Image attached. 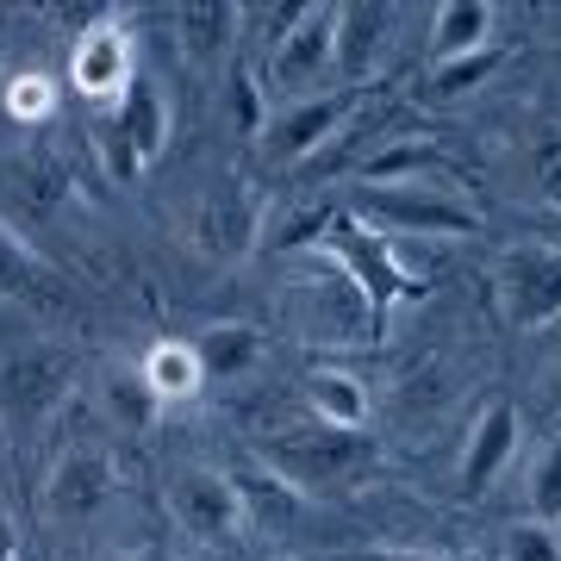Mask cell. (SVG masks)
<instances>
[{
  "label": "cell",
  "instance_id": "cell-5",
  "mask_svg": "<svg viewBox=\"0 0 561 561\" xmlns=\"http://www.w3.org/2000/svg\"><path fill=\"white\" fill-rule=\"evenodd\" d=\"M486 287H493V312L512 331H549L561 319V243H505L486 268Z\"/></svg>",
  "mask_w": 561,
  "mask_h": 561
},
{
  "label": "cell",
  "instance_id": "cell-33",
  "mask_svg": "<svg viewBox=\"0 0 561 561\" xmlns=\"http://www.w3.org/2000/svg\"><path fill=\"white\" fill-rule=\"evenodd\" d=\"M0 561H20V530L7 518V505H0Z\"/></svg>",
  "mask_w": 561,
  "mask_h": 561
},
{
  "label": "cell",
  "instance_id": "cell-20",
  "mask_svg": "<svg viewBox=\"0 0 561 561\" xmlns=\"http://www.w3.org/2000/svg\"><path fill=\"white\" fill-rule=\"evenodd\" d=\"M306 412L319 424H337V431H368L375 419V400H368V387L356 375H343V368H306Z\"/></svg>",
  "mask_w": 561,
  "mask_h": 561
},
{
  "label": "cell",
  "instance_id": "cell-31",
  "mask_svg": "<svg viewBox=\"0 0 561 561\" xmlns=\"http://www.w3.org/2000/svg\"><path fill=\"white\" fill-rule=\"evenodd\" d=\"M493 561H561V530L524 518V524H512V530L500 537V556Z\"/></svg>",
  "mask_w": 561,
  "mask_h": 561
},
{
  "label": "cell",
  "instance_id": "cell-14",
  "mask_svg": "<svg viewBox=\"0 0 561 561\" xmlns=\"http://www.w3.org/2000/svg\"><path fill=\"white\" fill-rule=\"evenodd\" d=\"M187 350H194V362H201L206 387H238L268 362V337H262L256 324H243V319H219V324H206V331H194Z\"/></svg>",
  "mask_w": 561,
  "mask_h": 561
},
{
  "label": "cell",
  "instance_id": "cell-18",
  "mask_svg": "<svg viewBox=\"0 0 561 561\" xmlns=\"http://www.w3.org/2000/svg\"><path fill=\"white\" fill-rule=\"evenodd\" d=\"M300 306L312 312V337H319V343H343V337H362V331H368V337H381L375 319H368V306H362V294L324 256H319V275L300 280Z\"/></svg>",
  "mask_w": 561,
  "mask_h": 561
},
{
  "label": "cell",
  "instance_id": "cell-2",
  "mask_svg": "<svg viewBox=\"0 0 561 561\" xmlns=\"http://www.w3.org/2000/svg\"><path fill=\"white\" fill-rule=\"evenodd\" d=\"M350 219L381 231L393 243H456L481 231V206H468L449 181H405V187H350Z\"/></svg>",
  "mask_w": 561,
  "mask_h": 561
},
{
  "label": "cell",
  "instance_id": "cell-30",
  "mask_svg": "<svg viewBox=\"0 0 561 561\" xmlns=\"http://www.w3.org/2000/svg\"><path fill=\"white\" fill-rule=\"evenodd\" d=\"M94 162H101V175L113 181V187H131V181L144 175V157L131 150V138H125L106 113H94Z\"/></svg>",
  "mask_w": 561,
  "mask_h": 561
},
{
  "label": "cell",
  "instance_id": "cell-9",
  "mask_svg": "<svg viewBox=\"0 0 561 561\" xmlns=\"http://www.w3.org/2000/svg\"><path fill=\"white\" fill-rule=\"evenodd\" d=\"M268 238V201L256 194V181L219 175L194 201V250L213 262H243L256 256V243Z\"/></svg>",
  "mask_w": 561,
  "mask_h": 561
},
{
  "label": "cell",
  "instance_id": "cell-29",
  "mask_svg": "<svg viewBox=\"0 0 561 561\" xmlns=\"http://www.w3.org/2000/svg\"><path fill=\"white\" fill-rule=\"evenodd\" d=\"M524 493H530V518L561 530V437L542 443V456L530 461V474H524Z\"/></svg>",
  "mask_w": 561,
  "mask_h": 561
},
{
  "label": "cell",
  "instance_id": "cell-4",
  "mask_svg": "<svg viewBox=\"0 0 561 561\" xmlns=\"http://www.w3.org/2000/svg\"><path fill=\"white\" fill-rule=\"evenodd\" d=\"M81 387V356L69 343L25 337L0 356V419L13 431H44Z\"/></svg>",
  "mask_w": 561,
  "mask_h": 561
},
{
  "label": "cell",
  "instance_id": "cell-12",
  "mask_svg": "<svg viewBox=\"0 0 561 561\" xmlns=\"http://www.w3.org/2000/svg\"><path fill=\"white\" fill-rule=\"evenodd\" d=\"M518 437L524 431H518V405L512 400H493L481 419H474V431H468V443H461V468H456V481H461L468 500H481L486 486L518 461Z\"/></svg>",
  "mask_w": 561,
  "mask_h": 561
},
{
  "label": "cell",
  "instance_id": "cell-27",
  "mask_svg": "<svg viewBox=\"0 0 561 561\" xmlns=\"http://www.w3.org/2000/svg\"><path fill=\"white\" fill-rule=\"evenodd\" d=\"M7 181L20 187V201H32V213H50V206H62V194H69V169H62L57 150H44V144H32L25 157H13Z\"/></svg>",
  "mask_w": 561,
  "mask_h": 561
},
{
  "label": "cell",
  "instance_id": "cell-19",
  "mask_svg": "<svg viewBox=\"0 0 561 561\" xmlns=\"http://www.w3.org/2000/svg\"><path fill=\"white\" fill-rule=\"evenodd\" d=\"M175 38L187 50V62H219L231 57V44H243V7L231 0H194V7H181L175 13Z\"/></svg>",
  "mask_w": 561,
  "mask_h": 561
},
{
  "label": "cell",
  "instance_id": "cell-7",
  "mask_svg": "<svg viewBox=\"0 0 561 561\" xmlns=\"http://www.w3.org/2000/svg\"><path fill=\"white\" fill-rule=\"evenodd\" d=\"M162 505H169V524H175L187 542H201V549H225V542L250 524L231 468H213V461H187V468H175Z\"/></svg>",
  "mask_w": 561,
  "mask_h": 561
},
{
  "label": "cell",
  "instance_id": "cell-8",
  "mask_svg": "<svg viewBox=\"0 0 561 561\" xmlns=\"http://www.w3.org/2000/svg\"><path fill=\"white\" fill-rule=\"evenodd\" d=\"M362 94H368V88H324V94H306V101L268 106V125H262L256 150L268 162H280V169H306V162L350 125V113L362 106Z\"/></svg>",
  "mask_w": 561,
  "mask_h": 561
},
{
  "label": "cell",
  "instance_id": "cell-6",
  "mask_svg": "<svg viewBox=\"0 0 561 561\" xmlns=\"http://www.w3.org/2000/svg\"><path fill=\"white\" fill-rule=\"evenodd\" d=\"M262 88H268V106L337 88V7L312 0V7L294 13L280 44L262 57Z\"/></svg>",
  "mask_w": 561,
  "mask_h": 561
},
{
  "label": "cell",
  "instance_id": "cell-3",
  "mask_svg": "<svg viewBox=\"0 0 561 561\" xmlns=\"http://www.w3.org/2000/svg\"><path fill=\"white\" fill-rule=\"evenodd\" d=\"M312 256H324L350 287H356L381 337H387V319H393L400 306L424 300V275L400 262V243L381 238V231H368V225L350 219V213H337V219L324 225V238L312 243Z\"/></svg>",
  "mask_w": 561,
  "mask_h": 561
},
{
  "label": "cell",
  "instance_id": "cell-23",
  "mask_svg": "<svg viewBox=\"0 0 561 561\" xmlns=\"http://www.w3.org/2000/svg\"><path fill=\"white\" fill-rule=\"evenodd\" d=\"M231 481H238V493H243V512H250V524H268V530H280V524L300 518L306 493H294V486L275 474V468L250 461V468H231Z\"/></svg>",
  "mask_w": 561,
  "mask_h": 561
},
{
  "label": "cell",
  "instance_id": "cell-16",
  "mask_svg": "<svg viewBox=\"0 0 561 561\" xmlns=\"http://www.w3.org/2000/svg\"><path fill=\"white\" fill-rule=\"evenodd\" d=\"M393 20L400 13L381 7V0H350V7H337V88H368V76L381 69Z\"/></svg>",
  "mask_w": 561,
  "mask_h": 561
},
{
  "label": "cell",
  "instance_id": "cell-10",
  "mask_svg": "<svg viewBox=\"0 0 561 561\" xmlns=\"http://www.w3.org/2000/svg\"><path fill=\"white\" fill-rule=\"evenodd\" d=\"M138 76H144L138 69V38L125 32L119 13H94V20L81 25L76 50H69V81H76V94L94 106V113H106Z\"/></svg>",
  "mask_w": 561,
  "mask_h": 561
},
{
  "label": "cell",
  "instance_id": "cell-26",
  "mask_svg": "<svg viewBox=\"0 0 561 561\" xmlns=\"http://www.w3.org/2000/svg\"><path fill=\"white\" fill-rule=\"evenodd\" d=\"M524 201L561 213V125H537L524 138Z\"/></svg>",
  "mask_w": 561,
  "mask_h": 561
},
{
  "label": "cell",
  "instance_id": "cell-21",
  "mask_svg": "<svg viewBox=\"0 0 561 561\" xmlns=\"http://www.w3.org/2000/svg\"><path fill=\"white\" fill-rule=\"evenodd\" d=\"M493 25H500V13L486 0H443L437 13H431V62H449V57H468V50L500 44Z\"/></svg>",
  "mask_w": 561,
  "mask_h": 561
},
{
  "label": "cell",
  "instance_id": "cell-15",
  "mask_svg": "<svg viewBox=\"0 0 561 561\" xmlns=\"http://www.w3.org/2000/svg\"><path fill=\"white\" fill-rule=\"evenodd\" d=\"M0 300L32 306V312H62V306H69V280H62L7 219H0Z\"/></svg>",
  "mask_w": 561,
  "mask_h": 561
},
{
  "label": "cell",
  "instance_id": "cell-22",
  "mask_svg": "<svg viewBox=\"0 0 561 561\" xmlns=\"http://www.w3.org/2000/svg\"><path fill=\"white\" fill-rule=\"evenodd\" d=\"M101 412L119 431H131V437H144V431H157L162 419V400L150 393V381H144V368L138 362H113V368H101Z\"/></svg>",
  "mask_w": 561,
  "mask_h": 561
},
{
  "label": "cell",
  "instance_id": "cell-28",
  "mask_svg": "<svg viewBox=\"0 0 561 561\" xmlns=\"http://www.w3.org/2000/svg\"><path fill=\"white\" fill-rule=\"evenodd\" d=\"M0 106H7L13 125H44L57 113V81L44 76V69H20V76L0 88Z\"/></svg>",
  "mask_w": 561,
  "mask_h": 561
},
{
  "label": "cell",
  "instance_id": "cell-13",
  "mask_svg": "<svg viewBox=\"0 0 561 561\" xmlns=\"http://www.w3.org/2000/svg\"><path fill=\"white\" fill-rule=\"evenodd\" d=\"M405 181H449V187H461L456 162L443 157V144L431 131H393L356 169V187H405Z\"/></svg>",
  "mask_w": 561,
  "mask_h": 561
},
{
  "label": "cell",
  "instance_id": "cell-25",
  "mask_svg": "<svg viewBox=\"0 0 561 561\" xmlns=\"http://www.w3.org/2000/svg\"><path fill=\"white\" fill-rule=\"evenodd\" d=\"M505 44H486V50H468V57H449V62H431L424 69V94L431 101H461V94H474V88H486V81L505 69Z\"/></svg>",
  "mask_w": 561,
  "mask_h": 561
},
{
  "label": "cell",
  "instance_id": "cell-24",
  "mask_svg": "<svg viewBox=\"0 0 561 561\" xmlns=\"http://www.w3.org/2000/svg\"><path fill=\"white\" fill-rule=\"evenodd\" d=\"M138 368H144V381H150V393H157L162 405H175V400H194L201 393V362H194V350L187 343H175V337H162V343H150L138 356Z\"/></svg>",
  "mask_w": 561,
  "mask_h": 561
},
{
  "label": "cell",
  "instance_id": "cell-11",
  "mask_svg": "<svg viewBox=\"0 0 561 561\" xmlns=\"http://www.w3.org/2000/svg\"><path fill=\"white\" fill-rule=\"evenodd\" d=\"M119 493V468H113V449L106 443H69L50 474H44V512L57 524H88L101 518Z\"/></svg>",
  "mask_w": 561,
  "mask_h": 561
},
{
  "label": "cell",
  "instance_id": "cell-32",
  "mask_svg": "<svg viewBox=\"0 0 561 561\" xmlns=\"http://www.w3.org/2000/svg\"><path fill=\"white\" fill-rule=\"evenodd\" d=\"M343 561H443V556H424V549H368V556H343Z\"/></svg>",
  "mask_w": 561,
  "mask_h": 561
},
{
  "label": "cell",
  "instance_id": "cell-1",
  "mask_svg": "<svg viewBox=\"0 0 561 561\" xmlns=\"http://www.w3.org/2000/svg\"><path fill=\"white\" fill-rule=\"evenodd\" d=\"M262 468H275L294 493H343V486L381 474V443L368 431H337L306 412V424H280L275 437L262 443Z\"/></svg>",
  "mask_w": 561,
  "mask_h": 561
},
{
  "label": "cell",
  "instance_id": "cell-17",
  "mask_svg": "<svg viewBox=\"0 0 561 561\" xmlns=\"http://www.w3.org/2000/svg\"><path fill=\"white\" fill-rule=\"evenodd\" d=\"M106 119L131 138V150L144 157V169H157V162L169 157V144H175V106H169V94H162L150 76L131 81L119 101L106 106Z\"/></svg>",
  "mask_w": 561,
  "mask_h": 561
}]
</instances>
